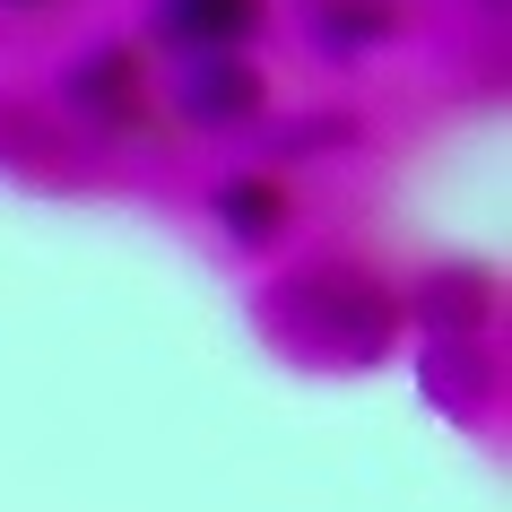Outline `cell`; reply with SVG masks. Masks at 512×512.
<instances>
[{"instance_id":"1","label":"cell","mask_w":512,"mask_h":512,"mask_svg":"<svg viewBox=\"0 0 512 512\" xmlns=\"http://www.w3.org/2000/svg\"><path fill=\"white\" fill-rule=\"evenodd\" d=\"M157 27L174 35V44H191L200 61H217V53H243V44H252L261 0H165Z\"/></svg>"},{"instance_id":"4","label":"cell","mask_w":512,"mask_h":512,"mask_svg":"<svg viewBox=\"0 0 512 512\" xmlns=\"http://www.w3.org/2000/svg\"><path fill=\"white\" fill-rule=\"evenodd\" d=\"M9 9H44V0H9Z\"/></svg>"},{"instance_id":"3","label":"cell","mask_w":512,"mask_h":512,"mask_svg":"<svg viewBox=\"0 0 512 512\" xmlns=\"http://www.w3.org/2000/svg\"><path fill=\"white\" fill-rule=\"evenodd\" d=\"M131 79H139L131 44H105V53L87 61L79 79H70V96H79V105H113V113H131V105H122V96H131Z\"/></svg>"},{"instance_id":"2","label":"cell","mask_w":512,"mask_h":512,"mask_svg":"<svg viewBox=\"0 0 512 512\" xmlns=\"http://www.w3.org/2000/svg\"><path fill=\"white\" fill-rule=\"evenodd\" d=\"M217 226H235L243 243H261L287 226V183L270 174H235V183H217Z\"/></svg>"}]
</instances>
